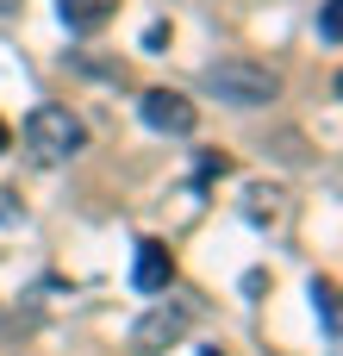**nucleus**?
I'll return each mask as SVG.
<instances>
[{
	"label": "nucleus",
	"mask_w": 343,
	"mask_h": 356,
	"mask_svg": "<svg viewBox=\"0 0 343 356\" xmlns=\"http://www.w3.org/2000/svg\"><path fill=\"white\" fill-rule=\"evenodd\" d=\"M81 144H87V125L69 106H31L25 113V150L37 163H69Z\"/></svg>",
	"instance_id": "1"
},
{
	"label": "nucleus",
	"mask_w": 343,
	"mask_h": 356,
	"mask_svg": "<svg viewBox=\"0 0 343 356\" xmlns=\"http://www.w3.org/2000/svg\"><path fill=\"white\" fill-rule=\"evenodd\" d=\"M206 94L225 100V106H269L281 94V81L262 69V63H244V56H225L206 69Z\"/></svg>",
	"instance_id": "2"
},
{
	"label": "nucleus",
	"mask_w": 343,
	"mask_h": 356,
	"mask_svg": "<svg viewBox=\"0 0 343 356\" xmlns=\"http://www.w3.org/2000/svg\"><path fill=\"white\" fill-rule=\"evenodd\" d=\"M187 325H194L187 300H156V307L131 325V356H162V350H175V344L187 338Z\"/></svg>",
	"instance_id": "3"
},
{
	"label": "nucleus",
	"mask_w": 343,
	"mask_h": 356,
	"mask_svg": "<svg viewBox=\"0 0 343 356\" xmlns=\"http://www.w3.org/2000/svg\"><path fill=\"white\" fill-rule=\"evenodd\" d=\"M137 113H144V125H150V131H169V138H187V131H194V119H200V113H194V100H187V94H175V88H150V94L137 100Z\"/></svg>",
	"instance_id": "4"
},
{
	"label": "nucleus",
	"mask_w": 343,
	"mask_h": 356,
	"mask_svg": "<svg viewBox=\"0 0 343 356\" xmlns=\"http://www.w3.org/2000/svg\"><path fill=\"white\" fill-rule=\"evenodd\" d=\"M169 275H175L169 244L144 238V244H137V263H131V288H137V294H169Z\"/></svg>",
	"instance_id": "5"
},
{
	"label": "nucleus",
	"mask_w": 343,
	"mask_h": 356,
	"mask_svg": "<svg viewBox=\"0 0 343 356\" xmlns=\"http://www.w3.org/2000/svg\"><path fill=\"white\" fill-rule=\"evenodd\" d=\"M56 19L69 25V31H100V25H112L119 19V0H56Z\"/></svg>",
	"instance_id": "6"
},
{
	"label": "nucleus",
	"mask_w": 343,
	"mask_h": 356,
	"mask_svg": "<svg viewBox=\"0 0 343 356\" xmlns=\"http://www.w3.org/2000/svg\"><path fill=\"white\" fill-rule=\"evenodd\" d=\"M312 307H319V325H325V338L337 344V288H331V282H312Z\"/></svg>",
	"instance_id": "7"
},
{
	"label": "nucleus",
	"mask_w": 343,
	"mask_h": 356,
	"mask_svg": "<svg viewBox=\"0 0 343 356\" xmlns=\"http://www.w3.org/2000/svg\"><path fill=\"white\" fill-rule=\"evenodd\" d=\"M319 38H325V44L343 38V0H325V6H319Z\"/></svg>",
	"instance_id": "8"
},
{
	"label": "nucleus",
	"mask_w": 343,
	"mask_h": 356,
	"mask_svg": "<svg viewBox=\"0 0 343 356\" xmlns=\"http://www.w3.org/2000/svg\"><path fill=\"white\" fill-rule=\"evenodd\" d=\"M244 213H250L256 225H262V219H275V194H269V188H250V207H244Z\"/></svg>",
	"instance_id": "9"
},
{
	"label": "nucleus",
	"mask_w": 343,
	"mask_h": 356,
	"mask_svg": "<svg viewBox=\"0 0 343 356\" xmlns=\"http://www.w3.org/2000/svg\"><path fill=\"white\" fill-rule=\"evenodd\" d=\"M225 169H231V156H219V150L200 156V181H212V175H225Z\"/></svg>",
	"instance_id": "10"
},
{
	"label": "nucleus",
	"mask_w": 343,
	"mask_h": 356,
	"mask_svg": "<svg viewBox=\"0 0 343 356\" xmlns=\"http://www.w3.org/2000/svg\"><path fill=\"white\" fill-rule=\"evenodd\" d=\"M162 44H169V25H162V19H156V25H150V31H144V50H162Z\"/></svg>",
	"instance_id": "11"
},
{
	"label": "nucleus",
	"mask_w": 343,
	"mask_h": 356,
	"mask_svg": "<svg viewBox=\"0 0 343 356\" xmlns=\"http://www.w3.org/2000/svg\"><path fill=\"white\" fill-rule=\"evenodd\" d=\"M6 144H12V131H6V119H0V150H6Z\"/></svg>",
	"instance_id": "12"
},
{
	"label": "nucleus",
	"mask_w": 343,
	"mask_h": 356,
	"mask_svg": "<svg viewBox=\"0 0 343 356\" xmlns=\"http://www.w3.org/2000/svg\"><path fill=\"white\" fill-rule=\"evenodd\" d=\"M12 6H19V0H0V13H12Z\"/></svg>",
	"instance_id": "13"
},
{
	"label": "nucleus",
	"mask_w": 343,
	"mask_h": 356,
	"mask_svg": "<svg viewBox=\"0 0 343 356\" xmlns=\"http://www.w3.org/2000/svg\"><path fill=\"white\" fill-rule=\"evenodd\" d=\"M200 356H225V350H219V344H212V350H200Z\"/></svg>",
	"instance_id": "14"
}]
</instances>
